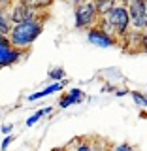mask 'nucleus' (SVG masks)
Instances as JSON below:
<instances>
[{
    "label": "nucleus",
    "mask_w": 147,
    "mask_h": 151,
    "mask_svg": "<svg viewBox=\"0 0 147 151\" xmlns=\"http://www.w3.org/2000/svg\"><path fill=\"white\" fill-rule=\"evenodd\" d=\"M102 30L110 32V34H113L115 38H121L126 34V32L130 30V13H128V8L123 6V4H117L115 8L111 9L110 13H106L104 17L98 19V25Z\"/></svg>",
    "instance_id": "nucleus-1"
},
{
    "label": "nucleus",
    "mask_w": 147,
    "mask_h": 151,
    "mask_svg": "<svg viewBox=\"0 0 147 151\" xmlns=\"http://www.w3.org/2000/svg\"><path fill=\"white\" fill-rule=\"evenodd\" d=\"M44 25L42 21H27L13 25L11 32H9V42L17 49H30L32 44L44 34Z\"/></svg>",
    "instance_id": "nucleus-2"
},
{
    "label": "nucleus",
    "mask_w": 147,
    "mask_h": 151,
    "mask_svg": "<svg viewBox=\"0 0 147 151\" xmlns=\"http://www.w3.org/2000/svg\"><path fill=\"white\" fill-rule=\"evenodd\" d=\"M98 15L96 6H94V0H85V2L77 4L74 8V28L75 30H85L98 25Z\"/></svg>",
    "instance_id": "nucleus-3"
},
{
    "label": "nucleus",
    "mask_w": 147,
    "mask_h": 151,
    "mask_svg": "<svg viewBox=\"0 0 147 151\" xmlns=\"http://www.w3.org/2000/svg\"><path fill=\"white\" fill-rule=\"evenodd\" d=\"M9 17H11L13 25L19 23H27V21H42L45 23L49 13H38L36 9H32L27 2H15V6L9 9Z\"/></svg>",
    "instance_id": "nucleus-4"
},
{
    "label": "nucleus",
    "mask_w": 147,
    "mask_h": 151,
    "mask_svg": "<svg viewBox=\"0 0 147 151\" xmlns=\"http://www.w3.org/2000/svg\"><path fill=\"white\" fill-rule=\"evenodd\" d=\"M87 42L98 49H113V47H119V38H115L110 32L102 30L100 27H93L87 30Z\"/></svg>",
    "instance_id": "nucleus-5"
},
{
    "label": "nucleus",
    "mask_w": 147,
    "mask_h": 151,
    "mask_svg": "<svg viewBox=\"0 0 147 151\" xmlns=\"http://www.w3.org/2000/svg\"><path fill=\"white\" fill-rule=\"evenodd\" d=\"M28 55V49H17L13 45H2L0 44V70L9 68L13 64H19Z\"/></svg>",
    "instance_id": "nucleus-6"
},
{
    "label": "nucleus",
    "mask_w": 147,
    "mask_h": 151,
    "mask_svg": "<svg viewBox=\"0 0 147 151\" xmlns=\"http://www.w3.org/2000/svg\"><path fill=\"white\" fill-rule=\"evenodd\" d=\"M128 8L130 13V27L132 30H145V12H147V2L145 0H136Z\"/></svg>",
    "instance_id": "nucleus-7"
},
{
    "label": "nucleus",
    "mask_w": 147,
    "mask_h": 151,
    "mask_svg": "<svg viewBox=\"0 0 147 151\" xmlns=\"http://www.w3.org/2000/svg\"><path fill=\"white\" fill-rule=\"evenodd\" d=\"M141 34H143V30H132L130 28L119 40L121 42L119 47L125 53H141Z\"/></svg>",
    "instance_id": "nucleus-8"
},
{
    "label": "nucleus",
    "mask_w": 147,
    "mask_h": 151,
    "mask_svg": "<svg viewBox=\"0 0 147 151\" xmlns=\"http://www.w3.org/2000/svg\"><path fill=\"white\" fill-rule=\"evenodd\" d=\"M68 85V79H62V81H57V83H49L47 87L40 89V91L32 93L27 96V102H36V100H42L45 96H51V94H57V93H62L64 87Z\"/></svg>",
    "instance_id": "nucleus-9"
},
{
    "label": "nucleus",
    "mask_w": 147,
    "mask_h": 151,
    "mask_svg": "<svg viewBox=\"0 0 147 151\" xmlns=\"http://www.w3.org/2000/svg\"><path fill=\"white\" fill-rule=\"evenodd\" d=\"M83 100H85L83 89L72 87V89H68L64 94H60V98H59V108H60V110H66V108L74 106V104H79V102H83Z\"/></svg>",
    "instance_id": "nucleus-10"
},
{
    "label": "nucleus",
    "mask_w": 147,
    "mask_h": 151,
    "mask_svg": "<svg viewBox=\"0 0 147 151\" xmlns=\"http://www.w3.org/2000/svg\"><path fill=\"white\" fill-rule=\"evenodd\" d=\"M64 147L68 151H94L93 149V136H77V138L70 140Z\"/></svg>",
    "instance_id": "nucleus-11"
},
{
    "label": "nucleus",
    "mask_w": 147,
    "mask_h": 151,
    "mask_svg": "<svg viewBox=\"0 0 147 151\" xmlns=\"http://www.w3.org/2000/svg\"><path fill=\"white\" fill-rule=\"evenodd\" d=\"M117 4H119L117 0H94V6H96V12H98L100 17H104L106 13H110Z\"/></svg>",
    "instance_id": "nucleus-12"
},
{
    "label": "nucleus",
    "mask_w": 147,
    "mask_h": 151,
    "mask_svg": "<svg viewBox=\"0 0 147 151\" xmlns=\"http://www.w3.org/2000/svg\"><path fill=\"white\" fill-rule=\"evenodd\" d=\"M27 4L32 9H36L38 13H49V9L55 4V0H28Z\"/></svg>",
    "instance_id": "nucleus-13"
},
{
    "label": "nucleus",
    "mask_w": 147,
    "mask_h": 151,
    "mask_svg": "<svg viewBox=\"0 0 147 151\" xmlns=\"http://www.w3.org/2000/svg\"><path fill=\"white\" fill-rule=\"evenodd\" d=\"M49 113H53V106H45V108H40L36 113H32L30 117L25 121V127H32V125H36L38 121L42 119V117H45V115H49Z\"/></svg>",
    "instance_id": "nucleus-14"
},
{
    "label": "nucleus",
    "mask_w": 147,
    "mask_h": 151,
    "mask_svg": "<svg viewBox=\"0 0 147 151\" xmlns=\"http://www.w3.org/2000/svg\"><path fill=\"white\" fill-rule=\"evenodd\" d=\"M11 28H13V23H11V17H9V12L0 9V34L9 36Z\"/></svg>",
    "instance_id": "nucleus-15"
},
{
    "label": "nucleus",
    "mask_w": 147,
    "mask_h": 151,
    "mask_svg": "<svg viewBox=\"0 0 147 151\" xmlns=\"http://www.w3.org/2000/svg\"><path fill=\"white\" fill-rule=\"evenodd\" d=\"M47 79H51V83H57V81L66 79L64 68H62V66H53V68H49V72H47Z\"/></svg>",
    "instance_id": "nucleus-16"
},
{
    "label": "nucleus",
    "mask_w": 147,
    "mask_h": 151,
    "mask_svg": "<svg viewBox=\"0 0 147 151\" xmlns=\"http://www.w3.org/2000/svg\"><path fill=\"white\" fill-rule=\"evenodd\" d=\"M130 96L134 104H138L140 108H147V94L145 93H140V91H130Z\"/></svg>",
    "instance_id": "nucleus-17"
},
{
    "label": "nucleus",
    "mask_w": 147,
    "mask_h": 151,
    "mask_svg": "<svg viewBox=\"0 0 147 151\" xmlns=\"http://www.w3.org/2000/svg\"><path fill=\"white\" fill-rule=\"evenodd\" d=\"M110 151H136V147L128 142H121V144H113Z\"/></svg>",
    "instance_id": "nucleus-18"
},
{
    "label": "nucleus",
    "mask_w": 147,
    "mask_h": 151,
    "mask_svg": "<svg viewBox=\"0 0 147 151\" xmlns=\"http://www.w3.org/2000/svg\"><path fill=\"white\" fill-rule=\"evenodd\" d=\"M13 140H15V136H13V134H8V136H4V140L0 142V149H2V151H6V149L9 147V145L13 144Z\"/></svg>",
    "instance_id": "nucleus-19"
},
{
    "label": "nucleus",
    "mask_w": 147,
    "mask_h": 151,
    "mask_svg": "<svg viewBox=\"0 0 147 151\" xmlns=\"http://www.w3.org/2000/svg\"><path fill=\"white\" fill-rule=\"evenodd\" d=\"M17 0H0V9H4V12H9L13 6H15Z\"/></svg>",
    "instance_id": "nucleus-20"
},
{
    "label": "nucleus",
    "mask_w": 147,
    "mask_h": 151,
    "mask_svg": "<svg viewBox=\"0 0 147 151\" xmlns=\"http://www.w3.org/2000/svg\"><path fill=\"white\" fill-rule=\"evenodd\" d=\"M141 53L147 55V30H143V34H141Z\"/></svg>",
    "instance_id": "nucleus-21"
},
{
    "label": "nucleus",
    "mask_w": 147,
    "mask_h": 151,
    "mask_svg": "<svg viewBox=\"0 0 147 151\" xmlns=\"http://www.w3.org/2000/svg\"><path fill=\"white\" fill-rule=\"evenodd\" d=\"M0 44H2V45H11V42H9V36L0 34Z\"/></svg>",
    "instance_id": "nucleus-22"
},
{
    "label": "nucleus",
    "mask_w": 147,
    "mask_h": 151,
    "mask_svg": "<svg viewBox=\"0 0 147 151\" xmlns=\"http://www.w3.org/2000/svg\"><path fill=\"white\" fill-rule=\"evenodd\" d=\"M11 130H13V125H9V123H8V125H4L2 127V132H4V134H11Z\"/></svg>",
    "instance_id": "nucleus-23"
},
{
    "label": "nucleus",
    "mask_w": 147,
    "mask_h": 151,
    "mask_svg": "<svg viewBox=\"0 0 147 151\" xmlns=\"http://www.w3.org/2000/svg\"><path fill=\"white\" fill-rule=\"evenodd\" d=\"M125 94H130V93L125 91V89H117V91H115V96H125Z\"/></svg>",
    "instance_id": "nucleus-24"
},
{
    "label": "nucleus",
    "mask_w": 147,
    "mask_h": 151,
    "mask_svg": "<svg viewBox=\"0 0 147 151\" xmlns=\"http://www.w3.org/2000/svg\"><path fill=\"white\" fill-rule=\"evenodd\" d=\"M119 4H123V6H130L132 2H136V0H117Z\"/></svg>",
    "instance_id": "nucleus-25"
},
{
    "label": "nucleus",
    "mask_w": 147,
    "mask_h": 151,
    "mask_svg": "<svg viewBox=\"0 0 147 151\" xmlns=\"http://www.w3.org/2000/svg\"><path fill=\"white\" fill-rule=\"evenodd\" d=\"M49 151H68V149H66L64 145H57V147H51Z\"/></svg>",
    "instance_id": "nucleus-26"
},
{
    "label": "nucleus",
    "mask_w": 147,
    "mask_h": 151,
    "mask_svg": "<svg viewBox=\"0 0 147 151\" xmlns=\"http://www.w3.org/2000/svg\"><path fill=\"white\" fill-rule=\"evenodd\" d=\"M68 2H70V4H74V8H75V6H77V4H81V2H85V0H68Z\"/></svg>",
    "instance_id": "nucleus-27"
},
{
    "label": "nucleus",
    "mask_w": 147,
    "mask_h": 151,
    "mask_svg": "<svg viewBox=\"0 0 147 151\" xmlns=\"http://www.w3.org/2000/svg\"><path fill=\"white\" fill-rule=\"evenodd\" d=\"M145 30H147V12H145Z\"/></svg>",
    "instance_id": "nucleus-28"
},
{
    "label": "nucleus",
    "mask_w": 147,
    "mask_h": 151,
    "mask_svg": "<svg viewBox=\"0 0 147 151\" xmlns=\"http://www.w3.org/2000/svg\"><path fill=\"white\" fill-rule=\"evenodd\" d=\"M17 2H28V0H17Z\"/></svg>",
    "instance_id": "nucleus-29"
},
{
    "label": "nucleus",
    "mask_w": 147,
    "mask_h": 151,
    "mask_svg": "<svg viewBox=\"0 0 147 151\" xmlns=\"http://www.w3.org/2000/svg\"><path fill=\"white\" fill-rule=\"evenodd\" d=\"M145 2H147V0H145Z\"/></svg>",
    "instance_id": "nucleus-30"
}]
</instances>
